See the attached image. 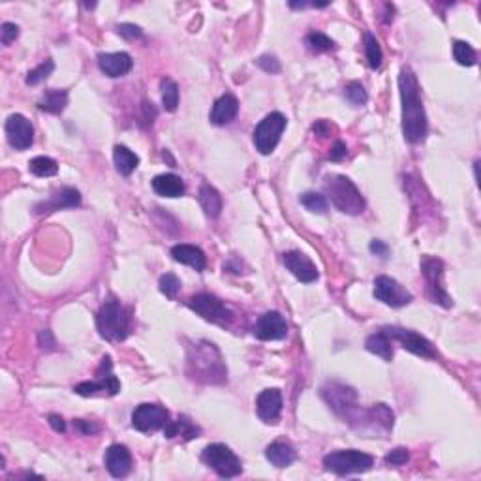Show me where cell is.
I'll list each match as a JSON object with an SVG mask.
<instances>
[{
    "mask_svg": "<svg viewBox=\"0 0 481 481\" xmlns=\"http://www.w3.org/2000/svg\"><path fill=\"white\" fill-rule=\"evenodd\" d=\"M256 337L260 340H283L288 335V323L280 312H266L256 323Z\"/></svg>",
    "mask_w": 481,
    "mask_h": 481,
    "instance_id": "cell-17",
    "label": "cell"
},
{
    "mask_svg": "<svg viewBox=\"0 0 481 481\" xmlns=\"http://www.w3.org/2000/svg\"><path fill=\"white\" fill-rule=\"evenodd\" d=\"M162 104L164 109L173 113L179 105V87L172 79H164L162 81Z\"/></svg>",
    "mask_w": 481,
    "mask_h": 481,
    "instance_id": "cell-33",
    "label": "cell"
},
{
    "mask_svg": "<svg viewBox=\"0 0 481 481\" xmlns=\"http://www.w3.org/2000/svg\"><path fill=\"white\" fill-rule=\"evenodd\" d=\"M96 326L100 335L113 343H121L130 333V316L119 301L109 299L100 307L96 314Z\"/></svg>",
    "mask_w": 481,
    "mask_h": 481,
    "instance_id": "cell-5",
    "label": "cell"
},
{
    "mask_svg": "<svg viewBox=\"0 0 481 481\" xmlns=\"http://www.w3.org/2000/svg\"><path fill=\"white\" fill-rule=\"evenodd\" d=\"M189 307L199 314L203 320L218 323V326H230L233 320V312L222 303L220 299L210 293H196L189 299Z\"/></svg>",
    "mask_w": 481,
    "mask_h": 481,
    "instance_id": "cell-9",
    "label": "cell"
},
{
    "mask_svg": "<svg viewBox=\"0 0 481 481\" xmlns=\"http://www.w3.org/2000/svg\"><path fill=\"white\" fill-rule=\"evenodd\" d=\"M374 297L387 307H393V309L406 307V304L412 303V293L404 288L403 284L397 283L395 278L386 277V275L376 277V280H374Z\"/></svg>",
    "mask_w": 481,
    "mask_h": 481,
    "instance_id": "cell-12",
    "label": "cell"
},
{
    "mask_svg": "<svg viewBox=\"0 0 481 481\" xmlns=\"http://www.w3.org/2000/svg\"><path fill=\"white\" fill-rule=\"evenodd\" d=\"M28 170L36 175V177H53L59 173V164L49 156H36L28 162Z\"/></svg>",
    "mask_w": 481,
    "mask_h": 481,
    "instance_id": "cell-31",
    "label": "cell"
},
{
    "mask_svg": "<svg viewBox=\"0 0 481 481\" xmlns=\"http://www.w3.org/2000/svg\"><path fill=\"white\" fill-rule=\"evenodd\" d=\"M374 465V457L357 449H340L323 457L326 470L335 472L338 476H350V474H363L369 472Z\"/></svg>",
    "mask_w": 481,
    "mask_h": 481,
    "instance_id": "cell-6",
    "label": "cell"
},
{
    "mask_svg": "<svg viewBox=\"0 0 481 481\" xmlns=\"http://www.w3.org/2000/svg\"><path fill=\"white\" fill-rule=\"evenodd\" d=\"M170 421V412L160 404H139L132 412V427L141 432L164 429Z\"/></svg>",
    "mask_w": 481,
    "mask_h": 481,
    "instance_id": "cell-13",
    "label": "cell"
},
{
    "mask_svg": "<svg viewBox=\"0 0 481 481\" xmlns=\"http://www.w3.org/2000/svg\"><path fill=\"white\" fill-rule=\"evenodd\" d=\"M162 431H164V437L166 438L183 437L184 440H194V438H198L201 434L199 427L194 425L186 415H179L175 421H167Z\"/></svg>",
    "mask_w": 481,
    "mask_h": 481,
    "instance_id": "cell-25",
    "label": "cell"
},
{
    "mask_svg": "<svg viewBox=\"0 0 481 481\" xmlns=\"http://www.w3.org/2000/svg\"><path fill=\"white\" fill-rule=\"evenodd\" d=\"M198 199H199V205H201V209L205 210V215L209 216V218H216V216H220L222 196L218 194V190L213 189L210 184H201V189H199V194H198Z\"/></svg>",
    "mask_w": 481,
    "mask_h": 481,
    "instance_id": "cell-27",
    "label": "cell"
},
{
    "mask_svg": "<svg viewBox=\"0 0 481 481\" xmlns=\"http://www.w3.org/2000/svg\"><path fill=\"white\" fill-rule=\"evenodd\" d=\"M288 126V121L283 113H269L263 121L256 126L254 130V145L256 149L260 150L261 155H271L273 150L277 149L280 136Z\"/></svg>",
    "mask_w": 481,
    "mask_h": 481,
    "instance_id": "cell-8",
    "label": "cell"
},
{
    "mask_svg": "<svg viewBox=\"0 0 481 481\" xmlns=\"http://www.w3.org/2000/svg\"><path fill=\"white\" fill-rule=\"evenodd\" d=\"M73 391L81 395V397H96V395H109V397H113V395L121 391V382L109 371L104 374V371L98 369V378L96 380L78 384L73 387Z\"/></svg>",
    "mask_w": 481,
    "mask_h": 481,
    "instance_id": "cell-16",
    "label": "cell"
},
{
    "mask_svg": "<svg viewBox=\"0 0 481 481\" xmlns=\"http://www.w3.org/2000/svg\"><path fill=\"white\" fill-rule=\"evenodd\" d=\"M79 203H81V194H79V190L72 189V186H62V189L55 190V192L51 194L47 199L40 201L34 207V213L36 215H44V213H53V210L73 209Z\"/></svg>",
    "mask_w": 481,
    "mask_h": 481,
    "instance_id": "cell-15",
    "label": "cell"
},
{
    "mask_svg": "<svg viewBox=\"0 0 481 481\" xmlns=\"http://www.w3.org/2000/svg\"><path fill=\"white\" fill-rule=\"evenodd\" d=\"M189 372L194 380L203 384L226 382V365L215 344L201 340L190 350Z\"/></svg>",
    "mask_w": 481,
    "mask_h": 481,
    "instance_id": "cell-2",
    "label": "cell"
},
{
    "mask_svg": "<svg viewBox=\"0 0 481 481\" xmlns=\"http://www.w3.org/2000/svg\"><path fill=\"white\" fill-rule=\"evenodd\" d=\"M49 425L53 427V431H55V432H64V431H66V423H64V420H62L61 415L51 414L49 415Z\"/></svg>",
    "mask_w": 481,
    "mask_h": 481,
    "instance_id": "cell-50",
    "label": "cell"
},
{
    "mask_svg": "<svg viewBox=\"0 0 481 481\" xmlns=\"http://www.w3.org/2000/svg\"><path fill=\"white\" fill-rule=\"evenodd\" d=\"M105 468L113 477H124L128 472L132 470V455L128 451L126 446L122 444H113L105 451Z\"/></svg>",
    "mask_w": 481,
    "mask_h": 481,
    "instance_id": "cell-20",
    "label": "cell"
},
{
    "mask_svg": "<svg viewBox=\"0 0 481 481\" xmlns=\"http://www.w3.org/2000/svg\"><path fill=\"white\" fill-rule=\"evenodd\" d=\"M398 90L403 102V133L408 143L425 141L429 132L425 107L420 96V83L412 68H403L398 76Z\"/></svg>",
    "mask_w": 481,
    "mask_h": 481,
    "instance_id": "cell-1",
    "label": "cell"
},
{
    "mask_svg": "<svg viewBox=\"0 0 481 481\" xmlns=\"http://www.w3.org/2000/svg\"><path fill=\"white\" fill-rule=\"evenodd\" d=\"M0 36H2V45H10L19 36V27L16 23H4L2 30H0Z\"/></svg>",
    "mask_w": 481,
    "mask_h": 481,
    "instance_id": "cell-43",
    "label": "cell"
},
{
    "mask_svg": "<svg viewBox=\"0 0 481 481\" xmlns=\"http://www.w3.org/2000/svg\"><path fill=\"white\" fill-rule=\"evenodd\" d=\"M256 64L263 70V72L267 73H278L280 72V62H278L277 57L273 55H263L260 57L258 61H256Z\"/></svg>",
    "mask_w": 481,
    "mask_h": 481,
    "instance_id": "cell-42",
    "label": "cell"
},
{
    "mask_svg": "<svg viewBox=\"0 0 481 481\" xmlns=\"http://www.w3.org/2000/svg\"><path fill=\"white\" fill-rule=\"evenodd\" d=\"M266 457L267 461L271 463L273 466L277 468H286L295 461V449L286 442H273L269 448L266 449Z\"/></svg>",
    "mask_w": 481,
    "mask_h": 481,
    "instance_id": "cell-26",
    "label": "cell"
},
{
    "mask_svg": "<svg viewBox=\"0 0 481 481\" xmlns=\"http://www.w3.org/2000/svg\"><path fill=\"white\" fill-rule=\"evenodd\" d=\"M256 412L261 421L277 423L283 412V393L278 389H266L256 398Z\"/></svg>",
    "mask_w": 481,
    "mask_h": 481,
    "instance_id": "cell-19",
    "label": "cell"
},
{
    "mask_svg": "<svg viewBox=\"0 0 481 481\" xmlns=\"http://www.w3.org/2000/svg\"><path fill=\"white\" fill-rule=\"evenodd\" d=\"M113 162H115L117 172L128 177L139 166V156L132 153L128 147H124V145H117L115 150H113Z\"/></svg>",
    "mask_w": 481,
    "mask_h": 481,
    "instance_id": "cell-28",
    "label": "cell"
},
{
    "mask_svg": "<svg viewBox=\"0 0 481 481\" xmlns=\"http://www.w3.org/2000/svg\"><path fill=\"white\" fill-rule=\"evenodd\" d=\"M301 203L310 210V213H316V215H323L327 213V199L326 196H321L318 192H304L301 196Z\"/></svg>",
    "mask_w": 481,
    "mask_h": 481,
    "instance_id": "cell-36",
    "label": "cell"
},
{
    "mask_svg": "<svg viewBox=\"0 0 481 481\" xmlns=\"http://www.w3.org/2000/svg\"><path fill=\"white\" fill-rule=\"evenodd\" d=\"M98 66L109 78H122L132 70L133 61L132 57L124 51H121V53H102V55H98Z\"/></svg>",
    "mask_w": 481,
    "mask_h": 481,
    "instance_id": "cell-21",
    "label": "cell"
},
{
    "mask_svg": "<svg viewBox=\"0 0 481 481\" xmlns=\"http://www.w3.org/2000/svg\"><path fill=\"white\" fill-rule=\"evenodd\" d=\"M284 266L301 283L310 284L318 280V269L312 263V260L299 250H292V252L284 254Z\"/></svg>",
    "mask_w": 481,
    "mask_h": 481,
    "instance_id": "cell-18",
    "label": "cell"
},
{
    "mask_svg": "<svg viewBox=\"0 0 481 481\" xmlns=\"http://www.w3.org/2000/svg\"><path fill=\"white\" fill-rule=\"evenodd\" d=\"M153 190L162 198H179L184 194V183L173 173H164L153 179Z\"/></svg>",
    "mask_w": 481,
    "mask_h": 481,
    "instance_id": "cell-24",
    "label": "cell"
},
{
    "mask_svg": "<svg viewBox=\"0 0 481 481\" xmlns=\"http://www.w3.org/2000/svg\"><path fill=\"white\" fill-rule=\"evenodd\" d=\"M158 286H160V292L166 295V297L173 299L175 295H177L179 292H181V280H179V277H175L173 273H166L164 277H160V283H158Z\"/></svg>",
    "mask_w": 481,
    "mask_h": 481,
    "instance_id": "cell-39",
    "label": "cell"
},
{
    "mask_svg": "<svg viewBox=\"0 0 481 481\" xmlns=\"http://www.w3.org/2000/svg\"><path fill=\"white\" fill-rule=\"evenodd\" d=\"M201 461L213 468L220 477H235L243 472V465L237 455L224 444H210L203 449Z\"/></svg>",
    "mask_w": 481,
    "mask_h": 481,
    "instance_id": "cell-7",
    "label": "cell"
},
{
    "mask_svg": "<svg viewBox=\"0 0 481 481\" xmlns=\"http://www.w3.org/2000/svg\"><path fill=\"white\" fill-rule=\"evenodd\" d=\"M344 96H346V100H348L352 105H355V107L365 105L367 100H369L365 87H363L361 83H355V81L354 83L346 85V89H344Z\"/></svg>",
    "mask_w": 481,
    "mask_h": 481,
    "instance_id": "cell-38",
    "label": "cell"
},
{
    "mask_svg": "<svg viewBox=\"0 0 481 481\" xmlns=\"http://www.w3.org/2000/svg\"><path fill=\"white\" fill-rule=\"evenodd\" d=\"M73 429H76L78 432H81V434H85V437L96 434V432L100 431V427L96 425V423H93V421H85V420L73 421Z\"/></svg>",
    "mask_w": 481,
    "mask_h": 481,
    "instance_id": "cell-44",
    "label": "cell"
},
{
    "mask_svg": "<svg viewBox=\"0 0 481 481\" xmlns=\"http://www.w3.org/2000/svg\"><path fill=\"white\" fill-rule=\"evenodd\" d=\"M421 269H423V275H425L427 280V292H429V297L432 299V303L442 304L444 309H449L453 301L449 297V293L446 292V288L442 286V277H444V263L442 260H437V258H423L421 261Z\"/></svg>",
    "mask_w": 481,
    "mask_h": 481,
    "instance_id": "cell-10",
    "label": "cell"
},
{
    "mask_svg": "<svg viewBox=\"0 0 481 481\" xmlns=\"http://www.w3.org/2000/svg\"><path fill=\"white\" fill-rule=\"evenodd\" d=\"M384 331L391 338L398 340V343L403 344V348L412 352V354L420 355V357H427V360L438 357L437 350H434L431 340L421 337L420 333L412 331V329H403V327H384Z\"/></svg>",
    "mask_w": 481,
    "mask_h": 481,
    "instance_id": "cell-11",
    "label": "cell"
},
{
    "mask_svg": "<svg viewBox=\"0 0 481 481\" xmlns=\"http://www.w3.org/2000/svg\"><path fill=\"white\" fill-rule=\"evenodd\" d=\"M6 136H8V143L16 150H27L34 141V128L27 117L10 115L6 121Z\"/></svg>",
    "mask_w": 481,
    "mask_h": 481,
    "instance_id": "cell-14",
    "label": "cell"
},
{
    "mask_svg": "<svg viewBox=\"0 0 481 481\" xmlns=\"http://www.w3.org/2000/svg\"><path fill=\"white\" fill-rule=\"evenodd\" d=\"M38 105L42 111H47V113L59 115V113H62V111L66 109L68 90H59V89L45 90Z\"/></svg>",
    "mask_w": 481,
    "mask_h": 481,
    "instance_id": "cell-30",
    "label": "cell"
},
{
    "mask_svg": "<svg viewBox=\"0 0 481 481\" xmlns=\"http://www.w3.org/2000/svg\"><path fill=\"white\" fill-rule=\"evenodd\" d=\"M117 34H121L122 38L126 40H136L143 36V30L138 27V25H132V23H122V25H117Z\"/></svg>",
    "mask_w": 481,
    "mask_h": 481,
    "instance_id": "cell-41",
    "label": "cell"
},
{
    "mask_svg": "<svg viewBox=\"0 0 481 481\" xmlns=\"http://www.w3.org/2000/svg\"><path fill=\"white\" fill-rule=\"evenodd\" d=\"M141 109H143L141 121H143L145 124H153V121H155V119H156L155 105L149 104V102H143V105H141Z\"/></svg>",
    "mask_w": 481,
    "mask_h": 481,
    "instance_id": "cell-46",
    "label": "cell"
},
{
    "mask_svg": "<svg viewBox=\"0 0 481 481\" xmlns=\"http://www.w3.org/2000/svg\"><path fill=\"white\" fill-rule=\"evenodd\" d=\"M304 44L312 53H326V51L335 49V42L323 32H310L304 38Z\"/></svg>",
    "mask_w": 481,
    "mask_h": 481,
    "instance_id": "cell-34",
    "label": "cell"
},
{
    "mask_svg": "<svg viewBox=\"0 0 481 481\" xmlns=\"http://www.w3.org/2000/svg\"><path fill=\"white\" fill-rule=\"evenodd\" d=\"M321 397L331 406L335 414L344 417L350 425L360 431L363 421H365L367 410H363L357 404V393H355L354 387L346 386V384L329 382L327 386L321 387Z\"/></svg>",
    "mask_w": 481,
    "mask_h": 481,
    "instance_id": "cell-3",
    "label": "cell"
},
{
    "mask_svg": "<svg viewBox=\"0 0 481 481\" xmlns=\"http://www.w3.org/2000/svg\"><path fill=\"white\" fill-rule=\"evenodd\" d=\"M346 155H348L346 143H344V141H337V143L333 145L329 158H331V160H335V162H338V160H343V158H346Z\"/></svg>",
    "mask_w": 481,
    "mask_h": 481,
    "instance_id": "cell-45",
    "label": "cell"
},
{
    "mask_svg": "<svg viewBox=\"0 0 481 481\" xmlns=\"http://www.w3.org/2000/svg\"><path fill=\"white\" fill-rule=\"evenodd\" d=\"M453 57L461 66H474L476 64V51L472 49V45L466 44V42H455Z\"/></svg>",
    "mask_w": 481,
    "mask_h": 481,
    "instance_id": "cell-35",
    "label": "cell"
},
{
    "mask_svg": "<svg viewBox=\"0 0 481 481\" xmlns=\"http://www.w3.org/2000/svg\"><path fill=\"white\" fill-rule=\"evenodd\" d=\"M410 459V451L406 448H395L386 455V463L391 466H403Z\"/></svg>",
    "mask_w": 481,
    "mask_h": 481,
    "instance_id": "cell-40",
    "label": "cell"
},
{
    "mask_svg": "<svg viewBox=\"0 0 481 481\" xmlns=\"http://www.w3.org/2000/svg\"><path fill=\"white\" fill-rule=\"evenodd\" d=\"M371 252L372 254L380 256V258H386L387 252H389V247H387L386 243H382V241H376V239H374L371 243Z\"/></svg>",
    "mask_w": 481,
    "mask_h": 481,
    "instance_id": "cell-49",
    "label": "cell"
},
{
    "mask_svg": "<svg viewBox=\"0 0 481 481\" xmlns=\"http://www.w3.org/2000/svg\"><path fill=\"white\" fill-rule=\"evenodd\" d=\"M53 70H55V62L51 61V59H47V61H44L40 66H36L34 70H30L27 76V85H30V87H34V85L42 83V81H45V79L49 78L51 73H53Z\"/></svg>",
    "mask_w": 481,
    "mask_h": 481,
    "instance_id": "cell-37",
    "label": "cell"
},
{
    "mask_svg": "<svg viewBox=\"0 0 481 481\" xmlns=\"http://www.w3.org/2000/svg\"><path fill=\"white\" fill-rule=\"evenodd\" d=\"M365 348L369 350L371 354H376L378 357H382L384 361L393 360V338L389 337L384 329L367 338Z\"/></svg>",
    "mask_w": 481,
    "mask_h": 481,
    "instance_id": "cell-29",
    "label": "cell"
},
{
    "mask_svg": "<svg viewBox=\"0 0 481 481\" xmlns=\"http://www.w3.org/2000/svg\"><path fill=\"white\" fill-rule=\"evenodd\" d=\"M312 132H314L318 138H327V136L331 133V124L327 121H318L314 126H312Z\"/></svg>",
    "mask_w": 481,
    "mask_h": 481,
    "instance_id": "cell-48",
    "label": "cell"
},
{
    "mask_svg": "<svg viewBox=\"0 0 481 481\" xmlns=\"http://www.w3.org/2000/svg\"><path fill=\"white\" fill-rule=\"evenodd\" d=\"M239 113V102L233 95H224L216 100L213 109H210V122L216 126H224L227 122H232Z\"/></svg>",
    "mask_w": 481,
    "mask_h": 481,
    "instance_id": "cell-22",
    "label": "cell"
},
{
    "mask_svg": "<svg viewBox=\"0 0 481 481\" xmlns=\"http://www.w3.org/2000/svg\"><path fill=\"white\" fill-rule=\"evenodd\" d=\"M173 260L179 261V263H184V266H190L196 271H203L207 267V256L203 254V250L194 247V244H175L172 249Z\"/></svg>",
    "mask_w": 481,
    "mask_h": 481,
    "instance_id": "cell-23",
    "label": "cell"
},
{
    "mask_svg": "<svg viewBox=\"0 0 481 481\" xmlns=\"http://www.w3.org/2000/svg\"><path fill=\"white\" fill-rule=\"evenodd\" d=\"M38 340H40V346L44 350H55V346H57V343H55V338H53V335H51V331H42L40 333V337H38Z\"/></svg>",
    "mask_w": 481,
    "mask_h": 481,
    "instance_id": "cell-47",
    "label": "cell"
},
{
    "mask_svg": "<svg viewBox=\"0 0 481 481\" xmlns=\"http://www.w3.org/2000/svg\"><path fill=\"white\" fill-rule=\"evenodd\" d=\"M365 55L367 61H369V66L372 70L382 66V47H380V42L376 40V36L371 32H365Z\"/></svg>",
    "mask_w": 481,
    "mask_h": 481,
    "instance_id": "cell-32",
    "label": "cell"
},
{
    "mask_svg": "<svg viewBox=\"0 0 481 481\" xmlns=\"http://www.w3.org/2000/svg\"><path fill=\"white\" fill-rule=\"evenodd\" d=\"M327 198L346 215H360L365 209V199L352 181L344 175H329L323 183Z\"/></svg>",
    "mask_w": 481,
    "mask_h": 481,
    "instance_id": "cell-4",
    "label": "cell"
}]
</instances>
